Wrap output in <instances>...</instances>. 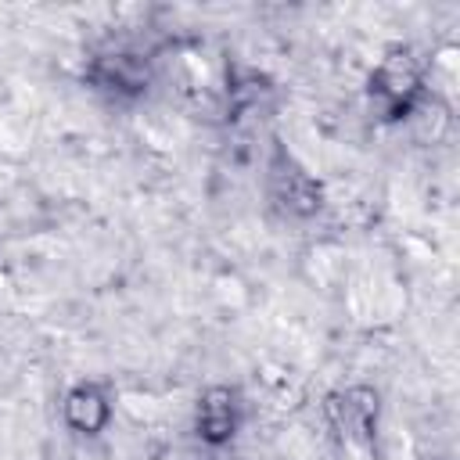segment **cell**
Returning <instances> with one entry per match:
<instances>
[{"mask_svg": "<svg viewBox=\"0 0 460 460\" xmlns=\"http://www.w3.org/2000/svg\"><path fill=\"white\" fill-rule=\"evenodd\" d=\"M327 420L345 460H377V395L370 388L327 395Z\"/></svg>", "mask_w": 460, "mask_h": 460, "instance_id": "6da1fadb", "label": "cell"}, {"mask_svg": "<svg viewBox=\"0 0 460 460\" xmlns=\"http://www.w3.org/2000/svg\"><path fill=\"white\" fill-rule=\"evenodd\" d=\"M367 93H370V104H374V111L381 119H402L413 108L417 93H420V65H417V58L406 47L388 50L381 58V65L374 68Z\"/></svg>", "mask_w": 460, "mask_h": 460, "instance_id": "7a4b0ae2", "label": "cell"}, {"mask_svg": "<svg viewBox=\"0 0 460 460\" xmlns=\"http://www.w3.org/2000/svg\"><path fill=\"white\" fill-rule=\"evenodd\" d=\"M270 194L284 212L295 216H313L320 208V183L284 151H277L270 162Z\"/></svg>", "mask_w": 460, "mask_h": 460, "instance_id": "3957f363", "label": "cell"}, {"mask_svg": "<svg viewBox=\"0 0 460 460\" xmlns=\"http://www.w3.org/2000/svg\"><path fill=\"white\" fill-rule=\"evenodd\" d=\"M237 424H241V399L234 388L226 385H216L201 395L198 402V438L208 442V446H226L234 435H237Z\"/></svg>", "mask_w": 460, "mask_h": 460, "instance_id": "277c9868", "label": "cell"}, {"mask_svg": "<svg viewBox=\"0 0 460 460\" xmlns=\"http://www.w3.org/2000/svg\"><path fill=\"white\" fill-rule=\"evenodd\" d=\"M90 79L111 93H140L147 86V61L137 54H101L90 65Z\"/></svg>", "mask_w": 460, "mask_h": 460, "instance_id": "5b68a950", "label": "cell"}, {"mask_svg": "<svg viewBox=\"0 0 460 460\" xmlns=\"http://www.w3.org/2000/svg\"><path fill=\"white\" fill-rule=\"evenodd\" d=\"M111 417V406H108V395L97 388V385H75L68 395H65V420L72 431L79 435H101L104 424Z\"/></svg>", "mask_w": 460, "mask_h": 460, "instance_id": "8992f818", "label": "cell"}]
</instances>
